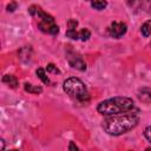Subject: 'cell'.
<instances>
[{
	"label": "cell",
	"instance_id": "cell-5",
	"mask_svg": "<svg viewBox=\"0 0 151 151\" xmlns=\"http://www.w3.org/2000/svg\"><path fill=\"white\" fill-rule=\"evenodd\" d=\"M107 31H109V34H110L112 38L119 39L120 37H123V35L126 33L127 26H126V24L123 22V21H113V22H111V25L109 26Z\"/></svg>",
	"mask_w": 151,
	"mask_h": 151
},
{
	"label": "cell",
	"instance_id": "cell-22",
	"mask_svg": "<svg viewBox=\"0 0 151 151\" xmlns=\"http://www.w3.org/2000/svg\"><path fill=\"white\" fill-rule=\"evenodd\" d=\"M145 151H151V147H147V149H145Z\"/></svg>",
	"mask_w": 151,
	"mask_h": 151
},
{
	"label": "cell",
	"instance_id": "cell-10",
	"mask_svg": "<svg viewBox=\"0 0 151 151\" xmlns=\"http://www.w3.org/2000/svg\"><path fill=\"white\" fill-rule=\"evenodd\" d=\"M140 33L143 37L147 38V37H151V20H147L145 21L142 27H140Z\"/></svg>",
	"mask_w": 151,
	"mask_h": 151
},
{
	"label": "cell",
	"instance_id": "cell-1",
	"mask_svg": "<svg viewBox=\"0 0 151 151\" xmlns=\"http://www.w3.org/2000/svg\"><path fill=\"white\" fill-rule=\"evenodd\" d=\"M139 123L138 114L133 112L107 116L101 122V129L110 136H122L132 129H134Z\"/></svg>",
	"mask_w": 151,
	"mask_h": 151
},
{
	"label": "cell",
	"instance_id": "cell-2",
	"mask_svg": "<svg viewBox=\"0 0 151 151\" xmlns=\"http://www.w3.org/2000/svg\"><path fill=\"white\" fill-rule=\"evenodd\" d=\"M134 110V101L129 97H113L103 100L98 104L97 111L103 116H114L132 112Z\"/></svg>",
	"mask_w": 151,
	"mask_h": 151
},
{
	"label": "cell",
	"instance_id": "cell-7",
	"mask_svg": "<svg viewBox=\"0 0 151 151\" xmlns=\"http://www.w3.org/2000/svg\"><path fill=\"white\" fill-rule=\"evenodd\" d=\"M137 97L143 103H151V87H142L137 92Z\"/></svg>",
	"mask_w": 151,
	"mask_h": 151
},
{
	"label": "cell",
	"instance_id": "cell-19",
	"mask_svg": "<svg viewBox=\"0 0 151 151\" xmlns=\"http://www.w3.org/2000/svg\"><path fill=\"white\" fill-rule=\"evenodd\" d=\"M15 8H17V4H15V2H11V4L7 6V11H8V12H13Z\"/></svg>",
	"mask_w": 151,
	"mask_h": 151
},
{
	"label": "cell",
	"instance_id": "cell-24",
	"mask_svg": "<svg viewBox=\"0 0 151 151\" xmlns=\"http://www.w3.org/2000/svg\"><path fill=\"white\" fill-rule=\"evenodd\" d=\"M150 46H151V42H150Z\"/></svg>",
	"mask_w": 151,
	"mask_h": 151
},
{
	"label": "cell",
	"instance_id": "cell-12",
	"mask_svg": "<svg viewBox=\"0 0 151 151\" xmlns=\"http://www.w3.org/2000/svg\"><path fill=\"white\" fill-rule=\"evenodd\" d=\"M90 5H91V7H93L94 9L101 11V9H104V8L107 6V2H106V1H91Z\"/></svg>",
	"mask_w": 151,
	"mask_h": 151
},
{
	"label": "cell",
	"instance_id": "cell-11",
	"mask_svg": "<svg viewBox=\"0 0 151 151\" xmlns=\"http://www.w3.org/2000/svg\"><path fill=\"white\" fill-rule=\"evenodd\" d=\"M37 76L39 77V79H40L44 84H46V85H50V84H51L50 78L46 76V72H45V70H44L42 67H39V68L37 70Z\"/></svg>",
	"mask_w": 151,
	"mask_h": 151
},
{
	"label": "cell",
	"instance_id": "cell-13",
	"mask_svg": "<svg viewBox=\"0 0 151 151\" xmlns=\"http://www.w3.org/2000/svg\"><path fill=\"white\" fill-rule=\"evenodd\" d=\"M90 37H91L90 29H87V28H81V29L79 31V40L85 41V40H87Z\"/></svg>",
	"mask_w": 151,
	"mask_h": 151
},
{
	"label": "cell",
	"instance_id": "cell-6",
	"mask_svg": "<svg viewBox=\"0 0 151 151\" xmlns=\"http://www.w3.org/2000/svg\"><path fill=\"white\" fill-rule=\"evenodd\" d=\"M68 59V64L73 67V68H77L79 71H85L86 70V63L83 60V58L78 54H71L67 57Z\"/></svg>",
	"mask_w": 151,
	"mask_h": 151
},
{
	"label": "cell",
	"instance_id": "cell-17",
	"mask_svg": "<svg viewBox=\"0 0 151 151\" xmlns=\"http://www.w3.org/2000/svg\"><path fill=\"white\" fill-rule=\"evenodd\" d=\"M67 25H68V29H76V27L78 26V21L76 19H70L67 21Z\"/></svg>",
	"mask_w": 151,
	"mask_h": 151
},
{
	"label": "cell",
	"instance_id": "cell-4",
	"mask_svg": "<svg viewBox=\"0 0 151 151\" xmlns=\"http://www.w3.org/2000/svg\"><path fill=\"white\" fill-rule=\"evenodd\" d=\"M63 88L70 97L77 99L78 101L84 103L90 99L87 87L79 78H76V77L67 78L63 83Z\"/></svg>",
	"mask_w": 151,
	"mask_h": 151
},
{
	"label": "cell",
	"instance_id": "cell-15",
	"mask_svg": "<svg viewBox=\"0 0 151 151\" xmlns=\"http://www.w3.org/2000/svg\"><path fill=\"white\" fill-rule=\"evenodd\" d=\"M144 137L146 138V140L149 143H151V125L150 126H146L144 129Z\"/></svg>",
	"mask_w": 151,
	"mask_h": 151
},
{
	"label": "cell",
	"instance_id": "cell-16",
	"mask_svg": "<svg viewBox=\"0 0 151 151\" xmlns=\"http://www.w3.org/2000/svg\"><path fill=\"white\" fill-rule=\"evenodd\" d=\"M46 71H47V72H52V73H60V71H59V70L57 68V66L53 65V64H48L47 67H46Z\"/></svg>",
	"mask_w": 151,
	"mask_h": 151
},
{
	"label": "cell",
	"instance_id": "cell-3",
	"mask_svg": "<svg viewBox=\"0 0 151 151\" xmlns=\"http://www.w3.org/2000/svg\"><path fill=\"white\" fill-rule=\"evenodd\" d=\"M28 12L32 17L38 18V28L44 32V33H48V34H58L59 33V26L55 24L54 18L52 15H50L48 13L44 12L41 9V7L37 6V5H32L28 8Z\"/></svg>",
	"mask_w": 151,
	"mask_h": 151
},
{
	"label": "cell",
	"instance_id": "cell-8",
	"mask_svg": "<svg viewBox=\"0 0 151 151\" xmlns=\"http://www.w3.org/2000/svg\"><path fill=\"white\" fill-rule=\"evenodd\" d=\"M2 83H5L6 85H8L12 88H17L18 87V79L13 76V74H6L2 77Z\"/></svg>",
	"mask_w": 151,
	"mask_h": 151
},
{
	"label": "cell",
	"instance_id": "cell-9",
	"mask_svg": "<svg viewBox=\"0 0 151 151\" xmlns=\"http://www.w3.org/2000/svg\"><path fill=\"white\" fill-rule=\"evenodd\" d=\"M24 88H25L26 92L32 93V94H39V93L42 92V88H41L40 86H35V85H32V84H29V83H26V84L24 85Z\"/></svg>",
	"mask_w": 151,
	"mask_h": 151
},
{
	"label": "cell",
	"instance_id": "cell-20",
	"mask_svg": "<svg viewBox=\"0 0 151 151\" xmlns=\"http://www.w3.org/2000/svg\"><path fill=\"white\" fill-rule=\"evenodd\" d=\"M145 5H146V12L151 14V1H149V2H146Z\"/></svg>",
	"mask_w": 151,
	"mask_h": 151
},
{
	"label": "cell",
	"instance_id": "cell-23",
	"mask_svg": "<svg viewBox=\"0 0 151 151\" xmlns=\"http://www.w3.org/2000/svg\"><path fill=\"white\" fill-rule=\"evenodd\" d=\"M9 151H18V150H9Z\"/></svg>",
	"mask_w": 151,
	"mask_h": 151
},
{
	"label": "cell",
	"instance_id": "cell-21",
	"mask_svg": "<svg viewBox=\"0 0 151 151\" xmlns=\"http://www.w3.org/2000/svg\"><path fill=\"white\" fill-rule=\"evenodd\" d=\"M5 149V142H4V139H1V151Z\"/></svg>",
	"mask_w": 151,
	"mask_h": 151
},
{
	"label": "cell",
	"instance_id": "cell-14",
	"mask_svg": "<svg viewBox=\"0 0 151 151\" xmlns=\"http://www.w3.org/2000/svg\"><path fill=\"white\" fill-rule=\"evenodd\" d=\"M66 37L73 39V40H79V31L76 29H67L66 31Z\"/></svg>",
	"mask_w": 151,
	"mask_h": 151
},
{
	"label": "cell",
	"instance_id": "cell-18",
	"mask_svg": "<svg viewBox=\"0 0 151 151\" xmlns=\"http://www.w3.org/2000/svg\"><path fill=\"white\" fill-rule=\"evenodd\" d=\"M68 151H79V147L77 146V144L74 142H70V144H68Z\"/></svg>",
	"mask_w": 151,
	"mask_h": 151
}]
</instances>
